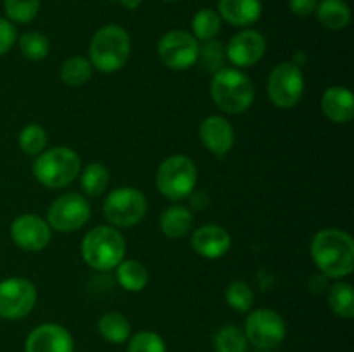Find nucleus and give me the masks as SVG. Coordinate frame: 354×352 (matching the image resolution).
<instances>
[{
    "mask_svg": "<svg viewBox=\"0 0 354 352\" xmlns=\"http://www.w3.org/2000/svg\"><path fill=\"white\" fill-rule=\"evenodd\" d=\"M192 211L185 206H171L162 213L161 231L169 238H182L192 230Z\"/></svg>",
    "mask_w": 354,
    "mask_h": 352,
    "instance_id": "nucleus-21",
    "label": "nucleus"
},
{
    "mask_svg": "<svg viewBox=\"0 0 354 352\" xmlns=\"http://www.w3.org/2000/svg\"><path fill=\"white\" fill-rule=\"evenodd\" d=\"M37 289L26 278H7L0 282V317L21 320L33 311Z\"/></svg>",
    "mask_w": 354,
    "mask_h": 352,
    "instance_id": "nucleus-12",
    "label": "nucleus"
},
{
    "mask_svg": "<svg viewBox=\"0 0 354 352\" xmlns=\"http://www.w3.org/2000/svg\"><path fill=\"white\" fill-rule=\"evenodd\" d=\"M19 50L30 61H44L50 52V41L40 31H28L19 38Z\"/></svg>",
    "mask_w": 354,
    "mask_h": 352,
    "instance_id": "nucleus-29",
    "label": "nucleus"
},
{
    "mask_svg": "<svg viewBox=\"0 0 354 352\" xmlns=\"http://www.w3.org/2000/svg\"><path fill=\"white\" fill-rule=\"evenodd\" d=\"M26 352H75V340L62 324L44 323L30 331L24 342Z\"/></svg>",
    "mask_w": 354,
    "mask_h": 352,
    "instance_id": "nucleus-14",
    "label": "nucleus"
},
{
    "mask_svg": "<svg viewBox=\"0 0 354 352\" xmlns=\"http://www.w3.org/2000/svg\"><path fill=\"white\" fill-rule=\"evenodd\" d=\"M225 299L230 307L239 313H248L254 304V292L245 282H234L227 286Z\"/></svg>",
    "mask_w": 354,
    "mask_h": 352,
    "instance_id": "nucleus-33",
    "label": "nucleus"
},
{
    "mask_svg": "<svg viewBox=\"0 0 354 352\" xmlns=\"http://www.w3.org/2000/svg\"><path fill=\"white\" fill-rule=\"evenodd\" d=\"M90 219V204L80 193H64L50 204L47 211L48 226L61 233H73Z\"/></svg>",
    "mask_w": 354,
    "mask_h": 352,
    "instance_id": "nucleus-11",
    "label": "nucleus"
},
{
    "mask_svg": "<svg viewBox=\"0 0 354 352\" xmlns=\"http://www.w3.org/2000/svg\"><path fill=\"white\" fill-rule=\"evenodd\" d=\"M199 47V41L189 31L171 30L159 40L158 55L166 68L183 71L197 64Z\"/></svg>",
    "mask_w": 354,
    "mask_h": 352,
    "instance_id": "nucleus-10",
    "label": "nucleus"
},
{
    "mask_svg": "<svg viewBox=\"0 0 354 352\" xmlns=\"http://www.w3.org/2000/svg\"><path fill=\"white\" fill-rule=\"evenodd\" d=\"M315 12L322 26L327 30H344L351 23V9L344 0H322Z\"/></svg>",
    "mask_w": 354,
    "mask_h": 352,
    "instance_id": "nucleus-20",
    "label": "nucleus"
},
{
    "mask_svg": "<svg viewBox=\"0 0 354 352\" xmlns=\"http://www.w3.org/2000/svg\"><path fill=\"white\" fill-rule=\"evenodd\" d=\"M221 31V17L214 9L197 10L192 19V35L197 41H209Z\"/></svg>",
    "mask_w": 354,
    "mask_h": 352,
    "instance_id": "nucleus-24",
    "label": "nucleus"
},
{
    "mask_svg": "<svg viewBox=\"0 0 354 352\" xmlns=\"http://www.w3.org/2000/svg\"><path fill=\"white\" fill-rule=\"evenodd\" d=\"M322 113L337 124H346L354 116V97L346 86H330L322 95Z\"/></svg>",
    "mask_w": 354,
    "mask_h": 352,
    "instance_id": "nucleus-18",
    "label": "nucleus"
},
{
    "mask_svg": "<svg viewBox=\"0 0 354 352\" xmlns=\"http://www.w3.org/2000/svg\"><path fill=\"white\" fill-rule=\"evenodd\" d=\"M244 333L248 342L259 349H273L283 342L287 335V323L277 311L261 309L251 311L245 320Z\"/></svg>",
    "mask_w": 354,
    "mask_h": 352,
    "instance_id": "nucleus-9",
    "label": "nucleus"
},
{
    "mask_svg": "<svg viewBox=\"0 0 354 352\" xmlns=\"http://www.w3.org/2000/svg\"><path fill=\"white\" fill-rule=\"evenodd\" d=\"M120 2H121V6H123V7L133 10V9H138V7H140L142 0H120Z\"/></svg>",
    "mask_w": 354,
    "mask_h": 352,
    "instance_id": "nucleus-38",
    "label": "nucleus"
},
{
    "mask_svg": "<svg viewBox=\"0 0 354 352\" xmlns=\"http://www.w3.org/2000/svg\"><path fill=\"white\" fill-rule=\"evenodd\" d=\"M227 59L237 68H251L263 59L266 40L259 31L244 30L235 35L227 45Z\"/></svg>",
    "mask_w": 354,
    "mask_h": 352,
    "instance_id": "nucleus-15",
    "label": "nucleus"
},
{
    "mask_svg": "<svg viewBox=\"0 0 354 352\" xmlns=\"http://www.w3.org/2000/svg\"><path fill=\"white\" fill-rule=\"evenodd\" d=\"M116 278L127 292H140L149 283V271L137 259H123L116 266Z\"/></svg>",
    "mask_w": 354,
    "mask_h": 352,
    "instance_id": "nucleus-23",
    "label": "nucleus"
},
{
    "mask_svg": "<svg viewBox=\"0 0 354 352\" xmlns=\"http://www.w3.org/2000/svg\"><path fill=\"white\" fill-rule=\"evenodd\" d=\"M197 168L187 155H171L161 162L156 175L158 190L169 200H183L196 190Z\"/></svg>",
    "mask_w": 354,
    "mask_h": 352,
    "instance_id": "nucleus-6",
    "label": "nucleus"
},
{
    "mask_svg": "<svg viewBox=\"0 0 354 352\" xmlns=\"http://www.w3.org/2000/svg\"><path fill=\"white\" fill-rule=\"evenodd\" d=\"M165 2H176V0H165Z\"/></svg>",
    "mask_w": 354,
    "mask_h": 352,
    "instance_id": "nucleus-39",
    "label": "nucleus"
},
{
    "mask_svg": "<svg viewBox=\"0 0 354 352\" xmlns=\"http://www.w3.org/2000/svg\"><path fill=\"white\" fill-rule=\"evenodd\" d=\"M199 137L204 147L216 157H225L232 150L235 141V131L230 121L225 119L223 116H207L201 123Z\"/></svg>",
    "mask_w": 354,
    "mask_h": 352,
    "instance_id": "nucleus-16",
    "label": "nucleus"
},
{
    "mask_svg": "<svg viewBox=\"0 0 354 352\" xmlns=\"http://www.w3.org/2000/svg\"><path fill=\"white\" fill-rule=\"evenodd\" d=\"M21 150L30 155H38L47 147V131L38 124H28L19 133Z\"/></svg>",
    "mask_w": 354,
    "mask_h": 352,
    "instance_id": "nucleus-34",
    "label": "nucleus"
},
{
    "mask_svg": "<svg viewBox=\"0 0 354 352\" xmlns=\"http://www.w3.org/2000/svg\"><path fill=\"white\" fill-rule=\"evenodd\" d=\"M3 9L9 21L26 24L37 17L40 10V0H3Z\"/></svg>",
    "mask_w": 354,
    "mask_h": 352,
    "instance_id": "nucleus-31",
    "label": "nucleus"
},
{
    "mask_svg": "<svg viewBox=\"0 0 354 352\" xmlns=\"http://www.w3.org/2000/svg\"><path fill=\"white\" fill-rule=\"evenodd\" d=\"M127 244L114 226H95L82 242V255L86 264L97 271H111L123 261Z\"/></svg>",
    "mask_w": 354,
    "mask_h": 352,
    "instance_id": "nucleus-4",
    "label": "nucleus"
},
{
    "mask_svg": "<svg viewBox=\"0 0 354 352\" xmlns=\"http://www.w3.org/2000/svg\"><path fill=\"white\" fill-rule=\"evenodd\" d=\"M254 85L248 75L235 68L214 72L211 81V99L223 113L242 114L254 102Z\"/></svg>",
    "mask_w": 354,
    "mask_h": 352,
    "instance_id": "nucleus-2",
    "label": "nucleus"
},
{
    "mask_svg": "<svg viewBox=\"0 0 354 352\" xmlns=\"http://www.w3.org/2000/svg\"><path fill=\"white\" fill-rule=\"evenodd\" d=\"M59 75H61V79L66 85L82 86L92 78V64H90L88 59L82 57V55H75V57H69L61 66Z\"/></svg>",
    "mask_w": 354,
    "mask_h": 352,
    "instance_id": "nucleus-26",
    "label": "nucleus"
},
{
    "mask_svg": "<svg viewBox=\"0 0 354 352\" xmlns=\"http://www.w3.org/2000/svg\"><path fill=\"white\" fill-rule=\"evenodd\" d=\"M261 0H220L218 2V14L221 19L237 28L254 24L261 17Z\"/></svg>",
    "mask_w": 354,
    "mask_h": 352,
    "instance_id": "nucleus-19",
    "label": "nucleus"
},
{
    "mask_svg": "<svg viewBox=\"0 0 354 352\" xmlns=\"http://www.w3.org/2000/svg\"><path fill=\"white\" fill-rule=\"evenodd\" d=\"M190 202L196 209H206L207 204H209V197L206 195L204 192H192L190 193Z\"/></svg>",
    "mask_w": 354,
    "mask_h": 352,
    "instance_id": "nucleus-37",
    "label": "nucleus"
},
{
    "mask_svg": "<svg viewBox=\"0 0 354 352\" xmlns=\"http://www.w3.org/2000/svg\"><path fill=\"white\" fill-rule=\"evenodd\" d=\"M10 237L14 244L23 251L38 252L47 247L52 233L47 219L37 214H23V216H17L10 224Z\"/></svg>",
    "mask_w": 354,
    "mask_h": 352,
    "instance_id": "nucleus-13",
    "label": "nucleus"
},
{
    "mask_svg": "<svg viewBox=\"0 0 354 352\" xmlns=\"http://www.w3.org/2000/svg\"><path fill=\"white\" fill-rule=\"evenodd\" d=\"M311 257L324 275L344 278L354 269V242L351 235L337 228L318 231L311 240Z\"/></svg>",
    "mask_w": 354,
    "mask_h": 352,
    "instance_id": "nucleus-1",
    "label": "nucleus"
},
{
    "mask_svg": "<svg viewBox=\"0 0 354 352\" xmlns=\"http://www.w3.org/2000/svg\"><path fill=\"white\" fill-rule=\"evenodd\" d=\"M213 344L216 352H245L249 342L242 328L235 324H225L216 331Z\"/></svg>",
    "mask_w": 354,
    "mask_h": 352,
    "instance_id": "nucleus-25",
    "label": "nucleus"
},
{
    "mask_svg": "<svg viewBox=\"0 0 354 352\" xmlns=\"http://www.w3.org/2000/svg\"><path fill=\"white\" fill-rule=\"evenodd\" d=\"M82 159L68 147H54L38 154L33 164V176L48 188H62L76 179Z\"/></svg>",
    "mask_w": 354,
    "mask_h": 352,
    "instance_id": "nucleus-5",
    "label": "nucleus"
},
{
    "mask_svg": "<svg viewBox=\"0 0 354 352\" xmlns=\"http://www.w3.org/2000/svg\"><path fill=\"white\" fill-rule=\"evenodd\" d=\"M289 7L294 16L308 17L317 10L318 0H289Z\"/></svg>",
    "mask_w": 354,
    "mask_h": 352,
    "instance_id": "nucleus-36",
    "label": "nucleus"
},
{
    "mask_svg": "<svg viewBox=\"0 0 354 352\" xmlns=\"http://www.w3.org/2000/svg\"><path fill=\"white\" fill-rule=\"evenodd\" d=\"M97 328H99L100 337L114 345L124 344L131 337V324L128 317L121 313H114V311L102 314Z\"/></svg>",
    "mask_w": 354,
    "mask_h": 352,
    "instance_id": "nucleus-22",
    "label": "nucleus"
},
{
    "mask_svg": "<svg viewBox=\"0 0 354 352\" xmlns=\"http://www.w3.org/2000/svg\"><path fill=\"white\" fill-rule=\"evenodd\" d=\"M80 182H82V188L85 190L86 195L99 197L100 193L106 192L107 185H109V171L100 162H92L83 169Z\"/></svg>",
    "mask_w": 354,
    "mask_h": 352,
    "instance_id": "nucleus-28",
    "label": "nucleus"
},
{
    "mask_svg": "<svg viewBox=\"0 0 354 352\" xmlns=\"http://www.w3.org/2000/svg\"><path fill=\"white\" fill-rule=\"evenodd\" d=\"M270 100L279 109H290L301 100L304 92V75L294 62H280L275 66L266 86Z\"/></svg>",
    "mask_w": 354,
    "mask_h": 352,
    "instance_id": "nucleus-8",
    "label": "nucleus"
},
{
    "mask_svg": "<svg viewBox=\"0 0 354 352\" xmlns=\"http://www.w3.org/2000/svg\"><path fill=\"white\" fill-rule=\"evenodd\" d=\"M232 238L225 228L218 224H204L192 233V247L206 259H220L230 251Z\"/></svg>",
    "mask_w": 354,
    "mask_h": 352,
    "instance_id": "nucleus-17",
    "label": "nucleus"
},
{
    "mask_svg": "<svg viewBox=\"0 0 354 352\" xmlns=\"http://www.w3.org/2000/svg\"><path fill=\"white\" fill-rule=\"evenodd\" d=\"M104 216L113 226L128 228L140 223L147 213V199L144 193L131 186L113 190L104 202Z\"/></svg>",
    "mask_w": 354,
    "mask_h": 352,
    "instance_id": "nucleus-7",
    "label": "nucleus"
},
{
    "mask_svg": "<svg viewBox=\"0 0 354 352\" xmlns=\"http://www.w3.org/2000/svg\"><path fill=\"white\" fill-rule=\"evenodd\" d=\"M225 61H227V48H225L221 41L209 40L204 41L203 47H199V59H197V62H201L206 71H220V69L225 68Z\"/></svg>",
    "mask_w": 354,
    "mask_h": 352,
    "instance_id": "nucleus-30",
    "label": "nucleus"
},
{
    "mask_svg": "<svg viewBox=\"0 0 354 352\" xmlns=\"http://www.w3.org/2000/svg\"><path fill=\"white\" fill-rule=\"evenodd\" d=\"M131 41L127 30L118 24H106L90 41V64L102 72H116L130 57Z\"/></svg>",
    "mask_w": 354,
    "mask_h": 352,
    "instance_id": "nucleus-3",
    "label": "nucleus"
},
{
    "mask_svg": "<svg viewBox=\"0 0 354 352\" xmlns=\"http://www.w3.org/2000/svg\"><path fill=\"white\" fill-rule=\"evenodd\" d=\"M328 304L335 316L351 320L354 316V293L349 283L339 282L328 292Z\"/></svg>",
    "mask_w": 354,
    "mask_h": 352,
    "instance_id": "nucleus-27",
    "label": "nucleus"
},
{
    "mask_svg": "<svg viewBox=\"0 0 354 352\" xmlns=\"http://www.w3.org/2000/svg\"><path fill=\"white\" fill-rule=\"evenodd\" d=\"M127 352H168V349L161 335L151 330H142L128 338Z\"/></svg>",
    "mask_w": 354,
    "mask_h": 352,
    "instance_id": "nucleus-32",
    "label": "nucleus"
},
{
    "mask_svg": "<svg viewBox=\"0 0 354 352\" xmlns=\"http://www.w3.org/2000/svg\"><path fill=\"white\" fill-rule=\"evenodd\" d=\"M16 28L6 17H0V55H3L6 52H9V48L12 47L14 41H16Z\"/></svg>",
    "mask_w": 354,
    "mask_h": 352,
    "instance_id": "nucleus-35",
    "label": "nucleus"
}]
</instances>
